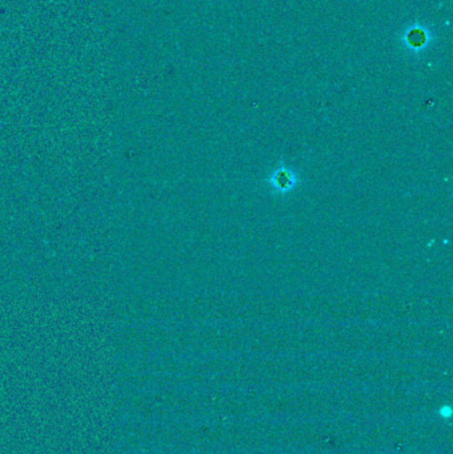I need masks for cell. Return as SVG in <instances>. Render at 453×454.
I'll return each mask as SVG.
<instances>
[{"label":"cell","mask_w":453,"mask_h":454,"mask_svg":"<svg viewBox=\"0 0 453 454\" xmlns=\"http://www.w3.org/2000/svg\"><path fill=\"white\" fill-rule=\"evenodd\" d=\"M271 183L279 191H287V190H290L294 186V174H292V172L287 170V169H279L271 177Z\"/></svg>","instance_id":"6da1fadb"},{"label":"cell","mask_w":453,"mask_h":454,"mask_svg":"<svg viewBox=\"0 0 453 454\" xmlns=\"http://www.w3.org/2000/svg\"><path fill=\"white\" fill-rule=\"evenodd\" d=\"M410 43H412L414 45H420V44L424 43V35L416 29L410 35Z\"/></svg>","instance_id":"7a4b0ae2"}]
</instances>
